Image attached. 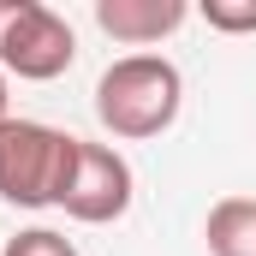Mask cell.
<instances>
[{
    "label": "cell",
    "mask_w": 256,
    "mask_h": 256,
    "mask_svg": "<svg viewBox=\"0 0 256 256\" xmlns=\"http://www.w3.org/2000/svg\"><path fill=\"white\" fill-rule=\"evenodd\" d=\"M0 256H78V244H72L66 232H54V226H24V232L6 238Z\"/></svg>",
    "instance_id": "ba28073f"
},
{
    "label": "cell",
    "mask_w": 256,
    "mask_h": 256,
    "mask_svg": "<svg viewBox=\"0 0 256 256\" xmlns=\"http://www.w3.org/2000/svg\"><path fill=\"white\" fill-rule=\"evenodd\" d=\"M185 18H191L185 0H96L102 36H114V42H126V48H155V42H167Z\"/></svg>",
    "instance_id": "5b68a950"
},
{
    "label": "cell",
    "mask_w": 256,
    "mask_h": 256,
    "mask_svg": "<svg viewBox=\"0 0 256 256\" xmlns=\"http://www.w3.org/2000/svg\"><path fill=\"white\" fill-rule=\"evenodd\" d=\"M131 196H137V173L114 143H90L78 137V167H72V185H66L60 208L78 226H114L126 220Z\"/></svg>",
    "instance_id": "277c9868"
},
{
    "label": "cell",
    "mask_w": 256,
    "mask_h": 256,
    "mask_svg": "<svg viewBox=\"0 0 256 256\" xmlns=\"http://www.w3.org/2000/svg\"><path fill=\"white\" fill-rule=\"evenodd\" d=\"M208 256H256V196H220L202 220Z\"/></svg>",
    "instance_id": "8992f818"
},
{
    "label": "cell",
    "mask_w": 256,
    "mask_h": 256,
    "mask_svg": "<svg viewBox=\"0 0 256 256\" xmlns=\"http://www.w3.org/2000/svg\"><path fill=\"white\" fill-rule=\"evenodd\" d=\"M185 108V78L167 54H120L96 78V120L120 143H143L179 120Z\"/></svg>",
    "instance_id": "6da1fadb"
},
{
    "label": "cell",
    "mask_w": 256,
    "mask_h": 256,
    "mask_svg": "<svg viewBox=\"0 0 256 256\" xmlns=\"http://www.w3.org/2000/svg\"><path fill=\"white\" fill-rule=\"evenodd\" d=\"M12 120V84H6V72H0V126Z\"/></svg>",
    "instance_id": "9c48e42d"
},
{
    "label": "cell",
    "mask_w": 256,
    "mask_h": 256,
    "mask_svg": "<svg viewBox=\"0 0 256 256\" xmlns=\"http://www.w3.org/2000/svg\"><path fill=\"white\" fill-rule=\"evenodd\" d=\"M196 12L220 36H256V0H202Z\"/></svg>",
    "instance_id": "52a82bcc"
},
{
    "label": "cell",
    "mask_w": 256,
    "mask_h": 256,
    "mask_svg": "<svg viewBox=\"0 0 256 256\" xmlns=\"http://www.w3.org/2000/svg\"><path fill=\"white\" fill-rule=\"evenodd\" d=\"M78 60V36L42 0H0V72L24 84H54Z\"/></svg>",
    "instance_id": "3957f363"
},
{
    "label": "cell",
    "mask_w": 256,
    "mask_h": 256,
    "mask_svg": "<svg viewBox=\"0 0 256 256\" xmlns=\"http://www.w3.org/2000/svg\"><path fill=\"white\" fill-rule=\"evenodd\" d=\"M78 167V137L42 120H6L0 126V202L12 208H60Z\"/></svg>",
    "instance_id": "7a4b0ae2"
}]
</instances>
